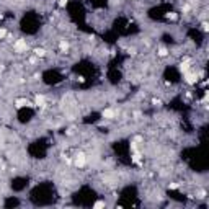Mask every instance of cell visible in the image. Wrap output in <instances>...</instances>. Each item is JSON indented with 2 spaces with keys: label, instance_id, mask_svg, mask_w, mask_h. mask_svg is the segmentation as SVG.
I'll return each instance as SVG.
<instances>
[{
  "label": "cell",
  "instance_id": "cell-1",
  "mask_svg": "<svg viewBox=\"0 0 209 209\" xmlns=\"http://www.w3.org/2000/svg\"><path fill=\"white\" fill-rule=\"evenodd\" d=\"M185 79H186V82L188 83H196V80H198V75L194 74V72H185Z\"/></svg>",
  "mask_w": 209,
  "mask_h": 209
},
{
  "label": "cell",
  "instance_id": "cell-2",
  "mask_svg": "<svg viewBox=\"0 0 209 209\" xmlns=\"http://www.w3.org/2000/svg\"><path fill=\"white\" fill-rule=\"evenodd\" d=\"M15 51H18V52H23V51H26V41L25 39H18L15 43Z\"/></svg>",
  "mask_w": 209,
  "mask_h": 209
},
{
  "label": "cell",
  "instance_id": "cell-3",
  "mask_svg": "<svg viewBox=\"0 0 209 209\" xmlns=\"http://www.w3.org/2000/svg\"><path fill=\"white\" fill-rule=\"evenodd\" d=\"M34 103H36L39 108H43V106H46V98H44L43 95H38L36 98H34Z\"/></svg>",
  "mask_w": 209,
  "mask_h": 209
},
{
  "label": "cell",
  "instance_id": "cell-4",
  "mask_svg": "<svg viewBox=\"0 0 209 209\" xmlns=\"http://www.w3.org/2000/svg\"><path fill=\"white\" fill-rule=\"evenodd\" d=\"M85 162H87L85 155H83V154H79L77 159H75V163H77V167H83V165H85Z\"/></svg>",
  "mask_w": 209,
  "mask_h": 209
},
{
  "label": "cell",
  "instance_id": "cell-5",
  "mask_svg": "<svg viewBox=\"0 0 209 209\" xmlns=\"http://www.w3.org/2000/svg\"><path fill=\"white\" fill-rule=\"evenodd\" d=\"M180 70H182L183 74H185V72H188V70H190V61H188V59H186L185 62H182V64H180Z\"/></svg>",
  "mask_w": 209,
  "mask_h": 209
},
{
  "label": "cell",
  "instance_id": "cell-6",
  "mask_svg": "<svg viewBox=\"0 0 209 209\" xmlns=\"http://www.w3.org/2000/svg\"><path fill=\"white\" fill-rule=\"evenodd\" d=\"M102 114H103V118H106V119H111V118L114 116V111L113 110H105Z\"/></svg>",
  "mask_w": 209,
  "mask_h": 209
},
{
  "label": "cell",
  "instance_id": "cell-7",
  "mask_svg": "<svg viewBox=\"0 0 209 209\" xmlns=\"http://www.w3.org/2000/svg\"><path fill=\"white\" fill-rule=\"evenodd\" d=\"M15 105H16V108H21V106H26V105H30V103H28L26 100L20 98V100H16V102H15Z\"/></svg>",
  "mask_w": 209,
  "mask_h": 209
},
{
  "label": "cell",
  "instance_id": "cell-8",
  "mask_svg": "<svg viewBox=\"0 0 209 209\" xmlns=\"http://www.w3.org/2000/svg\"><path fill=\"white\" fill-rule=\"evenodd\" d=\"M59 47H61L62 51H67V49H69V44L65 43V41H61V44H59Z\"/></svg>",
  "mask_w": 209,
  "mask_h": 209
},
{
  "label": "cell",
  "instance_id": "cell-9",
  "mask_svg": "<svg viewBox=\"0 0 209 209\" xmlns=\"http://www.w3.org/2000/svg\"><path fill=\"white\" fill-rule=\"evenodd\" d=\"M167 54H168V51H167L165 47H160V49H159V56H162V57H165Z\"/></svg>",
  "mask_w": 209,
  "mask_h": 209
},
{
  "label": "cell",
  "instance_id": "cell-10",
  "mask_svg": "<svg viewBox=\"0 0 209 209\" xmlns=\"http://www.w3.org/2000/svg\"><path fill=\"white\" fill-rule=\"evenodd\" d=\"M34 52H36V56H39V57H43V56L46 54V51H44V49H36Z\"/></svg>",
  "mask_w": 209,
  "mask_h": 209
},
{
  "label": "cell",
  "instance_id": "cell-11",
  "mask_svg": "<svg viewBox=\"0 0 209 209\" xmlns=\"http://www.w3.org/2000/svg\"><path fill=\"white\" fill-rule=\"evenodd\" d=\"M103 206H105L103 201H96V203H95V208H96V209H98V208H103Z\"/></svg>",
  "mask_w": 209,
  "mask_h": 209
},
{
  "label": "cell",
  "instance_id": "cell-12",
  "mask_svg": "<svg viewBox=\"0 0 209 209\" xmlns=\"http://www.w3.org/2000/svg\"><path fill=\"white\" fill-rule=\"evenodd\" d=\"M168 18L170 20H176V18H178V15H176V13H168Z\"/></svg>",
  "mask_w": 209,
  "mask_h": 209
},
{
  "label": "cell",
  "instance_id": "cell-13",
  "mask_svg": "<svg viewBox=\"0 0 209 209\" xmlns=\"http://www.w3.org/2000/svg\"><path fill=\"white\" fill-rule=\"evenodd\" d=\"M5 36H7V31L0 28V39H2V38H5Z\"/></svg>",
  "mask_w": 209,
  "mask_h": 209
},
{
  "label": "cell",
  "instance_id": "cell-14",
  "mask_svg": "<svg viewBox=\"0 0 209 209\" xmlns=\"http://www.w3.org/2000/svg\"><path fill=\"white\" fill-rule=\"evenodd\" d=\"M59 5H61V7H65V5H67V0H59Z\"/></svg>",
  "mask_w": 209,
  "mask_h": 209
}]
</instances>
